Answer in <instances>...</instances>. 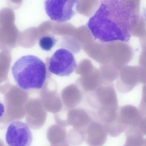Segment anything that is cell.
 I'll return each instance as SVG.
<instances>
[{"instance_id": "6da1fadb", "label": "cell", "mask_w": 146, "mask_h": 146, "mask_svg": "<svg viewBox=\"0 0 146 146\" xmlns=\"http://www.w3.org/2000/svg\"><path fill=\"white\" fill-rule=\"evenodd\" d=\"M123 15L119 0H101L87 26L94 38L100 42H127L131 34L128 26L122 19Z\"/></svg>"}, {"instance_id": "7a4b0ae2", "label": "cell", "mask_w": 146, "mask_h": 146, "mask_svg": "<svg viewBox=\"0 0 146 146\" xmlns=\"http://www.w3.org/2000/svg\"><path fill=\"white\" fill-rule=\"evenodd\" d=\"M11 72L17 86L25 91L42 88L46 79L45 63L34 55L19 58L12 66Z\"/></svg>"}, {"instance_id": "3957f363", "label": "cell", "mask_w": 146, "mask_h": 146, "mask_svg": "<svg viewBox=\"0 0 146 146\" xmlns=\"http://www.w3.org/2000/svg\"><path fill=\"white\" fill-rule=\"evenodd\" d=\"M80 3V0H45L44 8L51 20L63 23L75 15Z\"/></svg>"}, {"instance_id": "277c9868", "label": "cell", "mask_w": 146, "mask_h": 146, "mask_svg": "<svg viewBox=\"0 0 146 146\" xmlns=\"http://www.w3.org/2000/svg\"><path fill=\"white\" fill-rule=\"evenodd\" d=\"M76 67L77 64L73 54L64 48L57 50L49 61V70L52 74L59 76H68Z\"/></svg>"}, {"instance_id": "5b68a950", "label": "cell", "mask_w": 146, "mask_h": 146, "mask_svg": "<svg viewBox=\"0 0 146 146\" xmlns=\"http://www.w3.org/2000/svg\"><path fill=\"white\" fill-rule=\"evenodd\" d=\"M87 103L92 110L102 107H118L117 94L113 85L102 84L95 90L86 94Z\"/></svg>"}, {"instance_id": "8992f818", "label": "cell", "mask_w": 146, "mask_h": 146, "mask_svg": "<svg viewBox=\"0 0 146 146\" xmlns=\"http://www.w3.org/2000/svg\"><path fill=\"white\" fill-rule=\"evenodd\" d=\"M5 141L9 146H29L33 141L31 131L25 123L18 120L10 123L7 130Z\"/></svg>"}, {"instance_id": "52a82bcc", "label": "cell", "mask_w": 146, "mask_h": 146, "mask_svg": "<svg viewBox=\"0 0 146 146\" xmlns=\"http://www.w3.org/2000/svg\"><path fill=\"white\" fill-rule=\"evenodd\" d=\"M108 134L104 124L94 119L86 128L84 141L89 146H102L106 141Z\"/></svg>"}, {"instance_id": "ba28073f", "label": "cell", "mask_w": 146, "mask_h": 146, "mask_svg": "<svg viewBox=\"0 0 146 146\" xmlns=\"http://www.w3.org/2000/svg\"><path fill=\"white\" fill-rule=\"evenodd\" d=\"M142 116L136 107L127 105L119 107L115 120L125 131L128 127L138 125Z\"/></svg>"}, {"instance_id": "9c48e42d", "label": "cell", "mask_w": 146, "mask_h": 146, "mask_svg": "<svg viewBox=\"0 0 146 146\" xmlns=\"http://www.w3.org/2000/svg\"><path fill=\"white\" fill-rule=\"evenodd\" d=\"M94 119L91 112L84 108L67 109L66 119L67 126L70 125L74 128L85 129L90 122Z\"/></svg>"}, {"instance_id": "30bf717a", "label": "cell", "mask_w": 146, "mask_h": 146, "mask_svg": "<svg viewBox=\"0 0 146 146\" xmlns=\"http://www.w3.org/2000/svg\"><path fill=\"white\" fill-rule=\"evenodd\" d=\"M84 94L78 85L71 84L62 92L64 104L68 109L76 108L81 102Z\"/></svg>"}, {"instance_id": "8fae6325", "label": "cell", "mask_w": 146, "mask_h": 146, "mask_svg": "<svg viewBox=\"0 0 146 146\" xmlns=\"http://www.w3.org/2000/svg\"><path fill=\"white\" fill-rule=\"evenodd\" d=\"M85 129H79L74 128L71 129L68 132L67 135L68 143L74 146L81 144L85 141Z\"/></svg>"}, {"instance_id": "7c38bea8", "label": "cell", "mask_w": 146, "mask_h": 146, "mask_svg": "<svg viewBox=\"0 0 146 146\" xmlns=\"http://www.w3.org/2000/svg\"><path fill=\"white\" fill-rule=\"evenodd\" d=\"M57 39L52 35H45L41 37L38 41L39 45L41 49L45 51H49L54 46Z\"/></svg>"}, {"instance_id": "4fadbf2b", "label": "cell", "mask_w": 146, "mask_h": 146, "mask_svg": "<svg viewBox=\"0 0 146 146\" xmlns=\"http://www.w3.org/2000/svg\"><path fill=\"white\" fill-rule=\"evenodd\" d=\"M139 110L142 115H146V85L144 86L142 89V97Z\"/></svg>"}, {"instance_id": "5bb4252c", "label": "cell", "mask_w": 146, "mask_h": 146, "mask_svg": "<svg viewBox=\"0 0 146 146\" xmlns=\"http://www.w3.org/2000/svg\"><path fill=\"white\" fill-rule=\"evenodd\" d=\"M138 126L143 139L144 146H146V115H142Z\"/></svg>"}, {"instance_id": "9a60e30c", "label": "cell", "mask_w": 146, "mask_h": 146, "mask_svg": "<svg viewBox=\"0 0 146 146\" xmlns=\"http://www.w3.org/2000/svg\"><path fill=\"white\" fill-rule=\"evenodd\" d=\"M145 17H146L145 18H146V16H145Z\"/></svg>"}]
</instances>
